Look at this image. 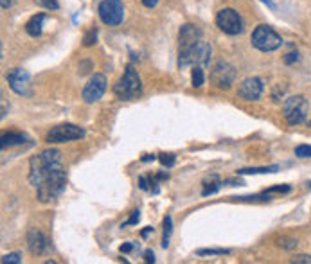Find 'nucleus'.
<instances>
[{
    "label": "nucleus",
    "instance_id": "obj_24",
    "mask_svg": "<svg viewBox=\"0 0 311 264\" xmlns=\"http://www.w3.org/2000/svg\"><path fill=\"white\" fill-rule=\"evenodd\" d=\"M295 156H299V158H311V146H308V144L297 146Z\"/></svg>",
    "mask_w": 311,
    "mask_h": 264
},
{
    "label": "nucleus",
    "instance_id": "obj_12",
    "mask_svg": "<svg viewBox=\"0 0 311 264\" xmlns=\"http://www.w3.org/2000/svg\"><path fill=\"white\" fill-rule=\"evenodd\" d=\"M263 79L259 77H247L241 85L237 86V97L243 101H257L263 95Z\"/></svg>",
    "mask_w": 311,
    "mask_h": 264
},
{
    "label": "nucleus",
    "instance_id": "obj_16",
    "mask_svg": "<svg viewBox=\"0 0 311 264\" xmlns=\"http://www.w3.org/2000/svg\"><path fill=\"white\" fill-rule=\"evenodd\" d=\"M25 135L24 133H18V131H9V133H4L2 135V150L5 148H11V146H20L25 142Z\"/></svg>",
    "mask_w": 311,
    "mask_h": 264
},
{
    "label": "nucleus",
    "instance_id": "obj_20",
    "mask_svg": "<svg viewBox=\"0 0 311 264\" xmlns=\"http://www.w3.org/2000/svg\"><path fill=\"white\" fill-rule=\"evenodd\" d=\"M171 234H173V220H171V216H166V220H164V237H162L164 248H168L169 246Z\"/></svg>",
    "mask_w": 311,
    "mask_h": 264
},
{
    "label": "nucleus",
    "instance_id": "obj_34",
    "mask_svg": "<svg viewBox=\"0 0 311 264\" xmlns=\"http://www.w3.org/2000/svg\"><path fill=\"white\" fill-rule=\"evenodd\" d=\"M133 248H135V243H124L123 246H121V252H123V254H130Z\"/></svg>",
    "mask_w": 311,
    "mask_h": 264
},
{
    "label": "nucleus",
    "instance_id": "obj_1",
    "mask_svg": "<svg viewBox=\"0 0 311 264\" xmlns=\"http://www.w3.org/2000/svg\"><path fill=\"white\" fill-rule=\"evenodd\" d=\"M29 182L36 187L42 203L61 196L67 184V173L61 164V151L49 148L33 156L29 162Z\"/></svg>",
    "mask_w": 311,
    "mask_h": 264
},
{
    "label": "nucleus",
    "instance_id": "obj_31",
    "mask_svg": "<svg viewBox=\"0 0 311 264\" xmlns=\"http://www.w3.org/2000/svg\"><path fill=\"white\" fill-rule=\"evenodd\" d=\"M295 61H299V52H288L286 56H284V63L286 65H292V63H295Z\"/></svg>",
    "mask_w": 311,
    "mask_h": 264
},
{
    "label": "nucleus",
    "instance_id": "obj_22",
    "mask_svg": "<svg viewBox=\"0 0 311 264\" xmlns=\"http://www.w3.org/2000/svg\"><path fill=\"white\" fill-rule=\"evenodd\" d=\"M158 160H160V164L166 165V167H173L175 162H177V156L173 153H160L158 154Z\"/></svg>",
    "mask_w": 311,
    "mask_h": 264
},
{
    "label": "nucleus",
    "instance_id": "obj_4",
    "mask_svg": "<svg viewBox=\"0 0 311 264\" xmlns=\"http://www.w3.org/2000/svg\"><path fill=\"white\" fill-rule=\"evenodd\" d=\"M282 115L288 124H302V122H306L308 115H310V103L304 95H292L282 105Z\"/></svg>",
    "mask_w": 311,
    "mask_h": 264
},
{
    "label": "nucleus",
    "instance_id": "obj_8",
    "mask_svg": "<svg viewBox=\"0 0 311 264\" xmlns=\"http://www.w3.org/2000/svg\"><path fill=\"white\" fill-rule=\"evenodd\" d=\"M99 18L106 25H119L124 20V5L123 0H103L97 7Z\"/></svg>",
    "mask_w": 311,
    "mask_h": 264
},
{
    "label": "nucleus",
    "instance_id": "obj_11",
    "mask_svg": "<svg viewBox=\"0 0 311 264\" xmlns=\"http://www.w3.org/2000/svg\"><path fill=\"white\" fill-rule=\"evenodd\" d=\"M106 85H108L106 75L94 74V77L83 88V101L85 103H95V101H99L104 95V92H106Z\"/></svg>",
    "mask_w": 311,
    "mask_h": 264
},
{
    "label": "nucleus",
    "instance_id": "obj_23",
    "mask_svg": "<svg viewBox=\"0 0 311 264\" xmlns=\"http://www.w3.org/2000/svg\"><path fill=\"white\" fill-rule=\"evenodd\" d=\"M22 263V254L13 252V254H5L2 257V264H20Z\"/></svg>",
    "mask_w": 311,
    "mask_h": 264
},
{
    "label": "nucleus",
    "instance_id": "obj_17",
    "mask_svg": "<svg viewBox=\"0 0 311 264\" xmlns=\"http://www.w3.org/2000/svg\"><path fill=\"white\" fill-rule=\"evenodd\" d=\"M279 165H268V167H243L237 169V175H270V173H277Z\"/></svg>",
    "mask_w": 311,
    "mask_h": 264
},
{
    "label": "nucleus",
    "instance_id": "obj_36",
    "mask_svg": "<svg viewBox=\"0 0 311 264\" xmlns=\"http://www.w3.org/2000/svg\"><path fill=\"white\" fill-rule=\"evenodd\" d=\"M149 234H153V226H146V228H144L142 232H140V235H142L144 239H146V237H148Z\"/></svg>",
    "mask_w": 311,
    "mask_h": 264
},
{
    "label": "nucleus",
    "instance_id": "obj_2",
    "mask_svg": "<svg viewBox=\"0 0 311 264\" xmlns=\"http://www.w3.org/2000/svg\"><path fill=\"white\" fill-rule=\"evenodd\" d=\"M114 94L115 97L121 101L137 99L138 95L142 94V81H140V75L137 74V70L132 65L126 67L123 77L114 85Z\"/></svg>",
    "mask_w": 311,
    "mask_h": 264
},
{
    "label": "nucleus",
    "instance_id": "obj_19",
    "mask_svg": "<svg viewBox=\"0 0 311 264\" xmlns=\"http://www.w3.org/2000/svg\"><path fill=\"white\" fill-rule=\"evenodd\" d=\"M191 81H193L194 88H202V86L205 85V72H203V67H200V65H194L193 67Z\"/></svg>",
    "mask_w": 311,
    "mask_h": 264
},
{
    "label": "nucleus",
    "instance_id": "obj_40",
    "mask_svg": "<svg viewBox=\"0 0 311 264\" xmlns=\"http://www.w3.org/2000/svg\"><path fill=\"white\" fill-rule=\"evenodd\" d=\"M306 187H308V190H311V180L306 184Z\"/></svg>",
    "mask_w": 311,
    "mask_h": 264
},
{
    "label": "nucleus",
    "instance_id": "obj_39",
    "mask_svg": "<svg viewBox=\"0 0 311 264\" xmlns=\"http://www.w3.org/2000/svg\"><path fill=\"white\" fill-rule=\"evenodd\" d=\"M261 2H263V4H267L270 9H275V4H273L272 0H261Z\"/></svg>",
    "mask_w": 311,
    "mask_h": 264
},
{
    "label": "nucleus",
    "instance_id": "obj_13",
    "mask_svg": "<svg viewBox=\"0 0 311 264\" xmlns=\"http://www.w3.org/2000/svg\"><path fill=\"white\" fill-rule=\"evenodd\" d=\"M27 248L33 255H45L50 250V243L42 230L31 228L27 232Z\"/></svg>",
    "mask_w": 311,
    "mask_h": 264
},
{
    "label": "nucleus",
    "instance_id": "obj_35",
    "mask_svg": "<svg viewBox=\"0 0 311 264\" xmlns=\"http://www.w3.org/2000/svg\"><path fill=\"white\" fill-rule=\"evenodd\" d=\"M15 0H0V5H2V9H9L11 5H13Z\"/></svg>",
    "mask_w": 311,
    "mask_h": 264
},
{
    "label": "nucleus",
    "instance_id": "obj_28",
    "mask_svg": "<svg viewBox=\"0 0 311 264\" xmlns=\"http://www.w3.org/2000/svg\"><path fill=\"white\" fill-rule=\"evenodd\" d=\"M95 38H97V31H95V29L89 31V33L85 35V38H83V45H85V47H90V45H94L95 43Z\"/></svg>",
    "mask_w": 311,
    "mask_h": 264
},
{
    "label": "nucleus",
    "instance_id": "obj_10",
    "mask_svg": "<svg viewBox=\"0 0 311 264\" xmlns=\"http://www.w3.org/2000/svg\"><path fill=\"white\" fill-rule=\"evenodd\" d=\"M9 88L18 95H29L31 94V74L24 69H13L5 74Z\"/></svg>",
    "mask_w": 311,
    "mask_h": 264
},
{
    "label": "nucleus",
    "instance_id": "obj_6",
    "mask_svg": "<svg viewBox=\"0 0 311 264\" xmlns=\"http://www.w3.org/2000/svg\"><path fill=\"white\" fill-rule=\"evenodd\" d=\"M216 25L228 36H237L245 31V20L243 16L237 13L232 7H225L218 13L216 16Z\"/></svg>",
    "mask_w": 311,
    "mask_h": 264
},
{
    "label": "nucleus",
    "instance_id": "obj_33",
    "mask_svg": "<svg viewBox=\"0 0 311 264\" xmlns=\"http://www.w3.org/2000/svg\"><path fill=\"white\" fill-rule=\"evenodd\" d=\"M144 261H146V263H155L153 250H146V252H144Z\"/></svg>",
    "mask_w": 311,
    "mask_h": 264
},
{
    "label": "nucleus",
    "instance_id": "obj_9",
    "mask_svg": "<svg viewBox=\"0 0 311 264\" xmlns=\"http://www.w3.org/2000/svg\"><path fill=\"white\" fill-rule=\"evenodd\" d=\"M234 79H236V70L230 63H227V61H216L214 63L213 72H211V81L218 88H230Z\"/></svg>",
    "mask_w": 311,
    "mask_h": 264
},
{
    "label": "nucleus",
    "instance_id": "obj_3",
    "mask_svg": "<svg viewBox=\"0 0 311 264\" xmlns=\"http://www.w3.org/2000/svg\"><path fill=\"white\" fill-rule=\"evenodd\" d=\"M202 40V31L196 25L185 24L180 27V35H178V65L189 67V56L196 47L198 41Z\"/></svg>",
    "mask_w": 311,
    "mask_h": 264
},
{
    "label": "nucleus",
    "instance_id": "obj_30",
    "mask_svg": "<svg viewBox=\"0 0 311 264\" xmlns=\"http://www.w3.org/2000/svg\"><path fill=\"white\" fill-rule=\"evenodd\" d=\"M293 264H311V255H295L292 259Z\"/></svg>",
    "mask_w": 311,
    "mask_h": 264
},
{
    "label": "nucleus",
    "instance_id": "obj_26",
    "mask_svg": "<svg viewBox=\"0 0 311 264\" xmlns=\"http://www.w3.org/2000/svg\"><path fill=\"white\" fill-rule=\"evenodd\" d=\"M297 239H292V237H282V239H279V246L284 250H293L297 248Z\"/></svg>",
    "mask_w": 311,
    "mask_h": 264
},
{
    "label": "nucleus",
    "instance_id": "obj_7",
    "mask_svg": "<svg viewBox=\"0 0 311 264\" xmlns=\"http://www.w3.org/2000/svg\"><path fill=\"white\" fill-rule=\"evenodd\" d=\"M85 137V130L76 124L65 122V124H58L54 128H50L47 133V142L49 144H63V142H70V140H79Z\"/></svg>",
    "mask_w": 311,
    "mask_h": 264
},
{
    "label": "nucleus",
    "instance_id": "obj_25",
    "mask_svg": "<svg viewBox=\"0 0 311 264\" xmlns=\"http://www.w3.org/2000/svg\"><path fill=\"white\" fill-rule=\"evenodd\" d=\"M292 190V187L286 184H282V185H273V187H270V189H267L268 194H286V192H290Z\"/></svg>",
    "mask_w": 311,
    "mask_h": 264
},
{
    "label": "nucleus",
    "instance_id": "obj_38",
    "mask_svg": "<svg viewBox=\"0 0 311 264\" xmlns=\"http://www.w3.org/2000/svg\"><path fill=\"white\" fill-rule=\"evenodd\" d=\"M149 160L153 162V160H155V154H144V156H142V162H149Z\"/></svg>",
    "mask_w": 311,
    "mask_h": 264
},
{
    "label": "nucleus",
    "instance_id": "obj_5",
    "mask_svg": "<svg viewBox=\"0 0 311 264\" xmlns=\"http://www.w3.org/2000/svg\"><path fill=\"white\" fill-rule=\"evenodd\" d=\"M252 45L261 52H273L282 45V38L270 25H257L252 33Z\"/></svg>",
    "mask_w": 311,
    "mask_h": 264
},
{
    "label": "nucleus",
    "instance_id": "obj_37",
    "mask_svg": "<svg viewBox=\"0 0 311 264\" xmlns=\"http://www.w3.org/2000/svg\"><path fill=\"white\" fill-rule=\"evenodd\" d=\"M142 4L146 5V7H155V5L158 4V0H142Z\"/></svg>",
    "mask_w": 311,
    "mask_h": 264
},
{
    "label": "nucleus",
    "instance_id": "obj_29",
    "mask_svg": "<svg viewBox=\"0 0 311 264\" xmlns=\"http://www.w3.org/2000/svg\"><path fill=\"white\" fill-rule=\"evenodd\" d=\"M138 220H140V212H138V210H133V212H132V216L128 218V221H126V223H123V228H124V226H128V225H137Z\"/></svg>",
    "mask_w": 311,
    "mask_h": 264
},
{
    "label": "nucleus",
    "instance_id": "obj_15",
    "mask_svg": "<svg viewBox=\"0 0 311 264\" xmlns=\"http://www.w3.org/2000/svg\"><path fill=\"white\" fill-rule=\"evenodd\" d=\"M44 22H45L44 13H38V15L31 16V20L25 24V31H27V35L33 36V38L42 36V31H44Z\"/></svg>",
    "mask_w": 311,
    "mask_h": 264
},
{
    "label": "nucleus",
    "instance_id": "obj_14",
    "mask_svg": "<svg viewBox=\"0 0 311 264\" xmlns=\"http://www.w3.org/2000/svg\"><path fill=\"white\" fill-rule=\"evenodd\" d=\"M211 54H213L211 43L200 40L193 49V52H191V56H189V65H200L205 69L209 65V61H211Z\"/></svg>",
    "mask_w": 311,
    "mask_h": 264
},
{
    "label": "nucleus",
    "instance_id": "obj_21",
    "mask_svg": "<svg viewBox=\"0 0 311 264\" xmlns=\"http://www.w3.org/2000/svg\"><path fill=\"white\" fill-rule=\"evenodd\" d=\"M228 254H230V250H225V248H202V250H196L198 257H207V255H228Z\"/></svg>",
    "mask_w": 311,
    "mask_h": 264
},
{
    "label": "nucleus",
    "instance_id": "obj_27",
    "mask_svg": "<svg viewBox=\"0 0 311 264\" xmlns=\"http://www.w3.org/2000/svg\"><path fill=\"white\" fill-rule=\"evenodd\" d=\"M36 4L42 5V7H45V9H50V11H56L59 7L58 0H35Z\"/></svg>",
    "mask_w": 311,
    "mask_h": 264
},
{
    "label": "nucleus",
    "instance_id": "obj_32",
    "mask_svg": "<svg viewBox=\"0 0 311 264\" xmlns=\"http://www.w3.org/2000/svg\"><path fill=\"white\" fill-rule=\"evenodd\" d=\"M138 185H140L142 190H149V180L146 178V176H140V178H138Z\"/></svg>",
    "mask_w": 311,
    "mask_h": 264
},
{
    "label": "nucleus",
    "instance_id": "obj_41",
    "mask_svg": "<svg viewBox=\"0 0 311 264\" xmlns=\"http://www.w3.org/2000/svg\"><path fill=\"white\" fill-rule=\"evenodd\" d=\"M310 126H311V120H310Z\"/></svg>",
    "mask_w": 311,
    "mask_h": 264
},
{
    "label": "nucleus",
    "instance_id": "obj_18",
    "mask_svg": "<svg viewBox=\"0 0 311 264\" xmlns=\"http://www.w3.org/2000/svg\"><path fill=\"white\" fill-rule=\"evenodd\" d=\"M203 185H205V187H203V192H202V194L203 196H211V194H214V192H218V190L222 189L223 182L218 178V176H213V178L207 180V182H205Z\"/></svg>",
    "mask_w": 311,
    "mask_h": 264
}]
</instances>
